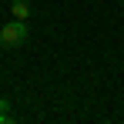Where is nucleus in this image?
Listing matches in <instances>:
<instances>
[{
	"label": "nucleus",
	"mask_w": 124,
	"mask_h": 124,
	"mask_svg": "<svg viewBox=\"0 0 124 124\" xmlns=\"http://www.w3.org/2000/svg\"><path fill=\"white\" fill-rule=\"evenodd\" d=\"M23 40H27V23H23V20L14 17L10 23H3V27H0V47H7V50H10V47H20Z\"/></svg>",
	"instance_id": "1"
},
{
	"label": "nucleus",
	"mask_w": 124,
	"mask_h": 124,
	"mask_svg": "<svg viewBox=\"0 0 124 124\" xmlns=\"http://www.w3.org/2000/svg\"><path fill=\"white\" fill-rule=\"evenodd\" d=\"M10 10H14V17H17V20H27V17H30V3H27V0H14V3H10Z\"/></svg>",
	"instance_id": "2"
},
{
	"label": "nucleus",
	"mask_w": 124,
	"mask_h": 124,
	"mask_svg": "<svg viewBox=\"0 0 124 124\" xmlns=\"http://www.w3.org/2000/svg\"><path fill=\"white\" fill-rule=\"evenodd\" d=\"M7 104H10V101H0V124H7V121H10V111H7Z\"/></svg>",
	"instance_id": "3"
}]
</instances>
